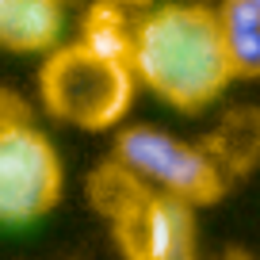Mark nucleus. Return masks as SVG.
<instances>
[{"instance_id":"f257e3e1","label":"nucleus","mask_w":260,"mask_h":260,"mask_svg":"<svg viewBox=\"0 0 260 260\" xmlns=\"http://www.w3.org/2000/svg\"><path fill=\"white\" fill-rule=\"evenodd\" d=\"M134 81L172 111H207L234 84L218 16L207 4H157L134 23Z\"/></svg>"},{"instance_id":"f03ea898","label":"nucleus","mask_w":260,"mask_h":260,"mask_svg":"<svg viewBox=\"0 0 260 260\" xmlns=\"http://www.w3.org/2000/svg\"><path fill=\"white\" fill-rule=\"evenodd\" d=\"M134 69L92 54L81 42H61L39 69L42 107L77 130H111L134 104Z\"/></svg>"},{"instance_id":"7ed1b4c3","label":"nucleus","mask_w":260,"mask_h":260,"mask_svg":"<svg viewBox=\"0 0 260 260\" xmlns=\"http://www.w3.org/2000/svg\"><path fill=\"white\" fill-rule=\"evenodd\" d=\"M111 157L126 165L142 184L172 195L187 207H211L226 195V172L195 142H184L161 126H122L115 134Z\"/></svg>"},{"instance_id":"20e7f679","label":"nucleus","mask_w":260,"mask_h":260,"mask_svg":"<svg viewBox=\"0 0 260 260\" xmlns=\"http://www.w3.org/2000/svg\"><path fill=\"white\" fill-rule=\"evenodd\" d=\"M65 169L54 142L39 126H0V226H31L57 207Z\"/></svg>"},{"instance_id":"39448f33","label":"nucleus","mask_w":260,"mask_h":260,"mask_svg":"<svg viewBox=\"0 0 260 260\" xmlns=\"http://www.w3.org/2000/svg\"><path fill=\"white\" fill-rule=\"evenodd\" d=\"M111 237L126 260H169L195 249V207L149 191L134 211L111 222Z\"/></svg>"},{"instance_id":"423d86ee","label":"nucleus","mask_w":260,"mask_h":260,"mask_svg":"<svg viewBox=\"0 0 260 260\" xmlns=\"http://www.w3.org/2000/svg\"><path fill=\"white\" fill-rule=\"evenodd\" d=\"M61 23V0H0V46L12 54H54Z\"/></svg>"},{"instance_id":"0eeeda50","label":"nucleus","mask_w":260,"mask_h":260,"mask_svg":"<svg viewBox=\"0 0 260 260\" xmlns=\"http://www.w3.org/2000/svg\"><path fill=\"white\" fill-rule=\"evenodd\" d=\"M214 16H218L222 46H226L234 81H260V4L222 0Z\"/></svg>"},{"instance_id":"6e6552de","label":"nucleus","mask_w":260,"mask_h":260,"mask_svg":"<svg viewBox=\"0 0 260 260\" xmlns=\"http://www.w3.org/2000/svg\"><path fill=\"white\" fill-rule=\"evenodd\" d=\"M134 23L138 19L130 16L126 8H119L111 0H92L88 12H84L81 39L77 42L88 46L92 54L107 57V61L134 69Z\"/></svg>"},{"instance_id":"1a4fd4ad","label":"nucleus","mask_w":260,"mask_h":260,"mask_svg":"<svg viewBox=\"0 0 260 260\" xmlns=\"http://www.w3.org/2000/svg\"><path fill=\"white\" fill-rule=\"evenodd\" d=\"M203 149L214 157V165L226 172V180L249 172L252 165L260 161V111H252V107L234 111L211 134V142H203Z\"/></svg>"},{"instance_id":"9d476101","label":"nucleus","mask_w":260,"mask_h":260,"mask_svg":"<svg viewBox=\"0 0 260 260\" xmlns=\"http://www.w3.org/2000/svg\"><path fill=\"white\" fill-rule=\"evenodd\" d=\"M111 4H119V8L134 12V8H157V0H111Z\"/></svg>"},{"instance_id":"9b49d317","label":"nucleus","mask_w":260,"mask_h":260,"mask_svg":"<svg viewBox=\"0 0 260 260\" xmlns=\"http://www.w3.org/2000/svg\"><path fill=\"white\" fill-rule=\"evenodd\" d=\"M169 260H199V256H195V249H191V252H176V256H169Z\"/></svg>"},{"instance_id":"f8f14e48","label":"nucleus","mask_w":260,"mask_h":260,"mask_svg":"<svg viewBox=\"0 0 260 260\" xmlns=\"http://www.w3.org/2000/svg\"><path fill=\"white\" fill-rule=\"evenodd\" d=\"M230 260H249V256H230Z\"/></svg>"},{"instance_id":"ddd939ff","label":"nucleus","mask_w":260,"mask_h":260,"mask_svg":"<svg viewBox=\"0 0 260 260\" xmlns=\"http://www.w3.org/2000/svg\"><path fill=\"white\" fill-rule=\"evenodd\" d=\"M61 4H69V0H61Z\"/></svg>"},{"instance_id":"4468645a","label":"nucleus","mask_w":260,"mask_h":260,"mask_svg":"<svg viewBox=\"0 0 260 260\" xmlns=\"http://www.w3.org/2000/svg\"><path fill=\"white\" fill-rule=\"evenodd\" d=\"M252 4H260V0H252Z\"/></svg>"}]
</instances>
